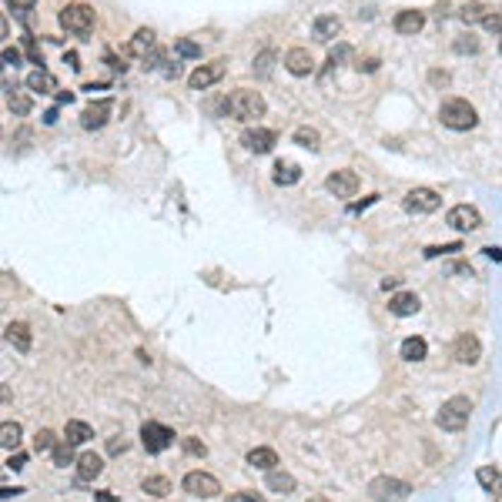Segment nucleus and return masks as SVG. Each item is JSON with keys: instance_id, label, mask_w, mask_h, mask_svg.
<instances>
[{"instance_id": "f257e3e1", "label": "nucleus", "mask_w": 502, "mask_h": 502, "mask_svg": "<svg viewBox=\"0 0 502 502\" xmlns=\"http://www.w3.org/2000/svg\"><path fill=\"white\" fill-rule=\"evenodd\" d=\"M469 415H472V402L465 399V395H455V399L442 402V409L436 415V425L442 432H462L465 425H469Z\"/></svg>"}, {"instance_id": "f03ea898", "label": "nucleus", "mask_w": 502, "mask_h": 502, "mask_svg": "<svg viewBox=\"0 0 502 502\" xmlns=\"http://www.w3.org/2000/svg\"><path fill=\"white\" fill-rule=\"evenodd\" d=\"M438 117H442V124H446V128H452V131H472L479 124L476 107H472L469 101H462V97H452V101L442 104Z\"/></svg>"}, {"instance_id": "7ed1b4c3", "label": "nucleus", "mask_w": 502, "mask_h": 502, "mask_svg": "<svg viewBox=\"0 0 502 502\" xmlns=\"http://www.w3.org/2000/svg\"><path fill=\"white\" fill-rule=\"evenodd\" d=\"M228 114L238 117V121H255V117L265 114V97L258 94V90H234L232 97H228Z\"/></svg>"}, {"instance_id": "20e7f679", "label": "nucleus", "mask_w": 502, "mask_h": 502, "mask_svg": "<svg viewBox=\"0 0 502 502\" xmlns=\"http://www.w3.org/2000/svg\"><path fill=\"white\" fill-rule=\"evenodd\" d=\"M61 27H64L67 34H74V37H84L94 30V7L88 4H67L64 11H61Z\"/></svg>"}, {"instance_id": "39448f33", "label": "nucleus", "mask_w": 502, "mask_h": 502, "mask_svg": "<svg viewBox=\"0 0 502 502\" xmlns=\"http://www.w3.org/2000/svg\"><path fill=\"white\" fill-rule=\"evenodd\" d=\"M409 492H412L409 482L392 479V476H378V479L369 482V496H372L375 502H405L409 499Z\"/></svg>"}, {"instance_id": "423d86ee", "label": "nucleus", "mask_w": 502, "mask_h": 502, "mask_svg": "<svg viewBox=\"0 0 502 502\" xmlns=\"http://www.w3.org/2000/svg\"><path fill=\"white\" fill-rule=\"evenodd\" d=\"M141 446L151 452V455H157V452H165L174 446V432L161 422H144L141 425Z\"/></svg>"}, {"instance_id": "0eeeda50", "label": "nucleus", "mask_w": 502, "mask_h": 502, "mask_svg": "<svg viewBox=\"0 0 502 502\" xmlns=\"http://www.w3.org/2000/svg\"><path fill=\"white\" fill-rule=\"evenodd\" d=\"M402 205H405L409 215H432V211H438L442 198H438V191H432V188H412V191L405 194Z\"/></svg>"}, {"instance_id": "6e6552de", "label": "nucleus", "mask_w": 502, "mask_h": 502, "mask_svg": "<svg viewBox=\"0 0 502 502\" xmlns=\"http://www.w3.org/2000/svg\"><path fill=\"white\" fill-rule=\"evenodd\" d=\"M184 492H191L198 499H215L221 492V482L211 472H188L184 476Z\"/></svg>"}, {"instance_id": "1a4fd4ad", "label": "nucleus", "mask_w": 502, "mask_h": 502, "mask_svg": "<svg viewBox=\"0 0 502 502\" xmlns=\"http://www.w3.org/2000/svg\"><path fill=\"white\" fill-rule=\"evenodd\" d=\"M446 225L455 228V232H476V228H482V215L472 205H455L446 215Z\"/></svg>"}, {"instance_id": "9d476101", "label": "nucleus", "mask_w": 502, "mask_h": 502, "mask_svg": "<svg viewBox=\"0 0 502 502\" xmlns=\"http://www.w3.org/2000/svg\"><path fill=\"white\" fill-rule=\"evenodd\" d=\"M452 359L459 361V365H476L482 359V345H479V338L472 332H465L455 338V345H452Z\"/></svg>"}, {"instance_id": "9b49d317", "label": "nucleus", "mask_w": 502, "mask_h": 502, "mask_svg": "<svg viewBox=\"0 0 502 502\" xmlns=\"http://www.w3.org/2000/svg\"><path fill=\"white\" fill-rule=\"evenodd\" d=\"M241 144H245L248 151H255V155H268L271 148L278 144V134L268 128H248L241 134Z\"/></svg>"}, {"instance_id": "f8f14e48", "label": "nucleus", "mask_w": 502, "mask_h": 502, "mask_svg": "<svg viewBox=\"0 0 502 502\" xmlns=\"http://www.w3.org/2000/svg\"><path fill=\"white\" fill-rule=\"evenodd\" d=\"M111 111H114V104L111 101H94L80 111V124H84L88 131H101L104 124L111 121Z\"/></svg>"}, {"instance_id": "ddd939ff", "label": "nucleus", "mask_w": 502, "mask_h": 502, "mask_svg": "<svg viewBox=\"0 0 502 502\" xmlns=\"http://www.w3.org/2000/svg\"><path fill=\"white\" fill-rule=\"evenodd\" d=\"M225 78V61H215V64H201L198 71H191V78H188V88L191 90H205L211 84H218Z\"/></svg>"}, {"instance_id": "4468645a", "label": "nucleus", "mask_w": 502, "mask_h": 502, "mask_svg": "<svg viewBox=\"0 0 502 502\" xmlns=\"http://www.w3.org/2000/svg\"><path fill=\"white\" fill-rule=\"evenodd\" d=\"M325 188H328L335 198H355V191H359V178H355V171H332L328 181H325Z\"/></svg>"}, {"instance_id": "2eb2a0df", "label": "nucleus", "mask_w": 502, "mask_h": 502, "mask_svg": "<svg viewBox=\"0 0 502 502\" xmlns=\"http://www.w3.org/2000/svg\"><path fill=\"white\" fill-rule=\"evenodd\" d=\"M285 67L295 74V78H309L311 71H315V61H311V54L305 47H292V51L285 54Z\"/></svg>"}, {"instance_id": "dca6fc26", "label": "nucleus", "mask_w": 502, "mask_h": 502, "mask_svg": "<svg viewBox=\"0 0 502 502\" xmlns=\"http://www.w3.org/2000/svg\"><path fill=\"white\" fill-rule=\"evenodd\" d=\"M104 472V459L94 452H84L78 459V482H94Z\"/></svg>"}, {"instance_id": "f3484780", "label": "nucleus", "mask_w": 502, "mask_h": 502, "mask_svg": "<svg viewBox=\"0 0 502 502\" xmlns=\"http://www.w3.org/2000/svg\"><path fill=\"white\" fill-rule=\"evenodd\" d=\"M392 27H395L399 34H419L425 27V13L422 11H399L395 20H392Z\"/></svg>"}, {"instance_id": "a211bd4d", "label": "nucleus", "mask_w": 502, "mask_h": 502, "mask_svg": "<svg viewBox=\"0 0 502 502\" xmlns=\"http://www.w3.org/2000/svg\"><path fill=\"white\" fill-rule=\"evenodd\" d=\"M388 311H392V315H399V318H409V315L419 311V295H412V292H399V295H392Z\"/></svg>"}, {"instance_id": "6ab92c4d", "label": "nucleus", "mask_w": 502, "mask_h": 502, "mask_svg": "<svg viewBox=\"0 0 502 502\" xmlns=\"http://www.w3.org/2000/svg\"><path fill=\"white\" fill-rule=\"evenodd\" d=\"M275 184H282V188H288V184H298L301 181V167L295 165V161H278L275 165Z\"/></svg>"}, {"instance_id": "aec40b11", "label": "nucleus", "mask_w": 502, "mask_h": 502, "mask_svg": "<svg viewBox=\"0 0 502 502\" xmlns=\"http://www.w3.org/2000/svg\"><path fill=\"white\" fill-rule=\"evenodd\" d=\"M64 438L71 446H84L88 438H94V429H90L88 422H80V419H71V422L64 425Z\"/></svg>"}, {"instance_id": "412c9836", "label": "nucleus", "mask_w": 502, "mask_h": 502, "mask_svg": "<svg viewBox=\"0 0 502 502\" xmlns=\"http://www.w3.org/2000/svg\"><path fill=\"white\" fill-rule=\"evenodd\" d=\"M7 342H11L17 352H30V328L24 322H11L7 325Z\"/></svg>"}, {"instance_id": "4be33fe9", "label": "nucleus", "mask_w": 502, "mask_h": 502, "mask_svg": "<svg viewBox=\"0 0 502 502\" xmlns=\"http://www.w3.org/2000/svg\"><path fill=\"white\" fill-rule=\"evenodd\" d=\"M425 352H429V345H425V338H419V335H412V338H405L399 345V355L405 361H422Z\"/></svg>"}, {"instance_id": "5701e85b", "label": "nucleus", "mask_w": 502, "mask_h": 502, "mask_svg": "<svg viewBox=\"0 0 502 502\" xmlns=\"http://www.w3.org/2000/svg\"><path fill=\"white\" fill-rule=\"evenodd\" d=\"M338 30H342V20H338L335 13H322V17H315V37L318 40H332Z\"/></svg>"}, {"instance_id": "b1692460", "label": "nucleus", "mask_w": 502, "mask_h": 502, "mask_svg": "<svg viewBox=\"0 0 502 502\" xmlns=\"http://www.w3.org/2000/svg\"><path fill=\"white\" fill-rule=\"evenodd\" d=\"M27 88L40 90V94H51V90H57V80H54L44 67H37V71H30V74H27Z\"/></svg>"}, {"instance_id": "393cba45", "label": "nucleus", "mask_w": 502, "mask_h": 502, "mask_svg": "<svg viewBox=\"0 0 502 502\" xmlns=\"http://www.w3.org/2000/svg\"><path fill=\"white\" fill-rule=\"evenodd\" d=\"M265 486H268L271 492H282V496H288V492H295V479L288 476V472H278V469H271L268 476H265Z\"/></svg>"}, {"instance_id": "a878e982", "label": "nucleus", "mask_w": 502, "mask_h": 502, "mask_svg": "<svg viewBox=\"0 0 502 502\" xmlns=\"http://www.w3.org/2000/svg\"><path fill=\"white\" fill-rule=\"evenodd\" d=\"M248 465H251V469H265V472H271V469L278 465V455H275V449H251L248 452Z\"/></svg>"}, {"instance_id": "bb28decb", "label": "nucleus", "mask_w": 502, "mask_h": 502, "mask_svg": "<svg viewBox=\"0 0 502 502\" xmlns=\"http://www.w3.org/2000/svg\"><path fill=\"white\" fill-rule=\"evenodd\" d=\"M151 47H155V30L141 27V30L134 34V40H131V54H138V57L148 61V51H151Z\"/></svg>"}, {"instance_id": "cd10ccee", "label": "nucleus", "mask_w": 502, "mask_h": 502, "mask_svg": "<svg viewBox=\"0 0 502 502\" xmlns=\"http://www.w3.org/2000/svg\"><path fill=\"white\" fill-rule=\"evenodd\" d=\"M489 13H492V11L486 7V4H482V0H472V4H465L462 11H459V17H462L465 24H482Z\"/></svg>"}, {"instance_id": "c85d7f7f", "label": "nucleus", "mask_w": 502, "mask_h": 502, "mask_svg": "<svg viewBox=\"0 0 502 502\" xmlns=\"http://www.w3.org/2000/svg\"><path fill=\"white\" fill-rule=\"evenodd\" d=\"M20 436H24V429L17 422L0 425V446H4V449H17V446H20Z\"/></svg>"}, {"instance_id": "c756f323", "label": "nucleus", "mask_w": 502, "mask_h": 502, "mask_svg": "<svg viewBox=\"0 0 502 502\" xmlns=\"http://www.w3.org/2000/svg\"><path fill=\"white\" fill-rule=\"evenodd\" d=\"M141 489L148 492V496H155V499H165L167 492H171V482H167L165 476H148L141 482Z\"/></svg>"}, {"instance_id": "7c9ffc66", "label": "nucleus", "mask_w": 502, "mask_h": 502, "mask_svg": "<svg viewBox=\"0 0 502 502\" xmlns=\"http://www.w3.org/2000/svg\"><path fill=\"white\" fill-rule=\"evenodd\" d=\"M51 459H54V465H57V469H67L71 462H78V459H74V446H71L67 438H61V442H57V449L51 452Z\"/></svg>"}, {"instance_id": "2f4dec72", "label": "nucleus", "mask_w": 502, "mask_h": 502, "mask_svg": "<svg viewBox=\"0 0 502 502\" xmlns=\"http://www.w3.org/2000/svg\"><path fill=\"white\" fill-rule=\"evenodd\" d=\"M7 107H11L13 114L24 117V114H30V107H34V104H30V97H27V94H13V90H11V94H7Z\"/></svg>"}, {"instance_id": "473e14b6", "label": "nucleus", "mask_w": 502, "mask_h": 502, "mask_svg": "<svg viewBox=\"0 0 502 502\" xmlns=\"http://www.w3.org/2000/svg\"><path fill=\"white\" fill-rule=\"evenodd\" d=\"M34 449L37 452H54L57 449V436H54L51 429H40L37 436H34Z\"/></svg>"}, {"instance_id": "72a5a7b5", "label": "nucleus", "mask_w": 502, "mask_h": 502, "mask_svg": "<svg viewBox=\"0 0 502 502\" xmlns=\"http://www.w3.org/2000/svg\"><path fill=\"white\" fill-rule=\"evenodd\" d=\"M295 141L301 144V148H309V151H318V131L298 128V131H295Z\"/></svg>"}, {"instance_id": "f704fd0d", "label": "nucleus", "mask_w": 502, "mask_h": 502, "mask_svg": "<svg viewBox=\"0 0 502 502\" xmlns=\"http://www.w3.org/2000/svg\"><path fill=\"white\" fill-rule=\"evenodd\" d=\"M271 61H275V54H271V51L258 54V61H255V74H258V78H268V74H271Z\"/></svg>"}, {"instance_id": "c9c22d12", "label": "nucleus", "mask_w": 502, "mask_h": 502, "mask_svg": "<svg viewBox=\"0 0 502 502\" xmlns=\"http://www.w3.org/2000/svg\"><path fill=\"white\" fill-rule=\"evenodd\" d=\"M452 251H462V245H459V241H452V245H432V248H425V258L452 255Z\"/></svg>"}, {"instance_id": "e433bc0d", "label": "nucleus", "mask_w": 502, "mask_h": 502, "mask_svg": "<svg viewBox=\"0 0 502 502\" xmlns=\"http://www.w3.org/2000/svg\"><path fill=\"white\" fill-rule=\"evenodd\" d=\"M174 51H178L181 57H201V47H198L194 40H178V44H174Z\"/></svg>"}, {"instance_id": "4c0bfd02", "label": "nucleus", "mask_w": 502, "mask_h": 502, "mask_svg": "<svg viewBox=\"0 0 502 502\" xmlns=\"http://www.w3.org/2000/svg\"><path fill=\"white\" fill-rule=\"evenodd\" d=\"M124 452H128V438L124 436L107 438V455H124Z\"/></svg>"}, {"instance_id": "58836bf2", "label": "nucleus", "mask_w": 502, "mask_h": 502, "mask_svg": "<svg viewBox=\"0 0 502 502\" xmlns=\"http://www.w3.org/2000/svg\"><path fill=\"white\" fill-rule=\"evenodd\" d=\"M345 57H352V47H348V44H338V47H332V54H328V64H342V61H345Z\"/></svg>"}, {"instance_id": "ea45409f", "label": "nucleus", "mask_w": 502, "mask_h": 502, "mask_svg": "<svg viewBox=\"0 0 502 502\" xmlns=\"http://www.w3.org/2000/svg\"><path fill=\"white\" fill-rule=\"evenodd\" d=\"M181 446H184V452L188 455H205V442H198V438H181Z\"/></svg>"}, {"instance_id": "a19ab883", "label": "nucleus", "mask_w": 502, "mask_h": 502, "mask_svg": "<svg viewBox=\"0 0 502 502\" xmlns=\"http://www.w3.org/2000/svg\"><path fill=\"white\" fill-rule=\"evenodd\" d=\"M496 479H499V469H479V482L489 492H492V486H496Z\"/></svg>"}, {"instance_id": "79ce46f5", "label": "nucleus", "mask_w": 502, "mask_h": 502, "mask_svg": "<svg viewBox=\"0 0 502 502\" xmlns=\"http://www.w3.org/2000/svg\"><path fill=\"white\" fill-rule=\"evenodd\" d=\"M482 27H486L489 34H499L502 37V13H489V17L482 20Z\"/></svg>"}, {"instance_id": "37998d69", "label": "nucleus", "mask_w": 502, "mask_h": 502, "mask_svg": "<svg viewBox=\"0 0 502 502\" xmlns=\"http://www.w3.org/2000/svg\"><path fill=\"white\" fill-rule=\"evenodd\" d=\"M7 7L17 13H27V11H34V0H7Z\"/></svg>"}, {"instance_id": "c03bdc74", "label": "nucleus", "mask_w": 502, "mask_h": 502, "mask_svg": "<svg viewBox=\"0 0 502 502\" xmlns=\"http://www.w3.org/2000/svg\"><path fill=\"white\" fill-rule=\"evenodd\" d=\"M228 502H265V499H261L258 492H234Z\"/></svg>"}, {"instance_id": "a18cd8bd", "label": "nucleus", "mask_w": 502, "mask_h": 502, "mask_svg": "<svg viewBox=\"0 0 502 502\" xmlns=\"http://www.w3.org/2000/svg\"><path fill=\"white\" fill-rule=\"evenodd\" d=\"M455 51H459V54H476L479 51V40H459V44H455Z\"/></svg>"}, {"instance_id": "49530a36", "label": "nucleus", "mask_w": 502, "mask_h": 502, "mask_svg": "<svg viewBox=\"0 0 502 502\" xmlns=\"http://www.w3.org/2000/svg\"><path fill=\"white\" fill-rule=\"evenodd\" d=\"M24 465H27L24 452H17V455H11V459H7V469H13V472H17V469H24Z\"/></svg>"}, {"instance_id": "de8ad7c7", "label": "nucleus", "mask_w": 502, "mask_h": 502, "mask_svg": "<svg viewBox=\"0 0 502 502\" xmlns=\"http://www.w3.org/2000/svg\"><path fill=\"white\" fill-rule=\"evenodd\" d=\"M4 64H20V51H13V47H4Z\"/></svg>"}, {"instance_id": "09e8293b", "label": "nucleus", "mask_w": 502, "mask_h": 502, "mask_svg": "<svg viewBox=\"0 0 502 502\" xmlns=\"http://www.w3.org/2000/svg\"><path fill=\"white\" fill-rule=\"evenodd\" d=\"M57 101H61V104H71V101H74V90H61V94H57Z\"/></svg>"}, {"instance_id": "8fccbe9b", "label": "nucleus", "mask_w": 502, "mask_h": 502, "mask_svg": "<svg viewBox=\"0 0 502 502\" xmlns=\"http://www.w3.org/2000/svg\"><path fill=\"white\" fill-rule=\"evenodd\" d=\"M20 492H24V489H11V486H4V492H0V496H4V499H13V496H20Z\"/></svg>"}, {"instance_id": "3c124183", "label": "nucleus", "mask_w": 502, "mask_h": 502, "mask_svg": "<svg viewBox=\"0 0 502 502\" xmlns=\"http://www.w3.org/2000/svg\"><path fill=\"white\" fill-rule=\"evenodd\" d=\"M486 255H489L492 261H502V251H499V248H486Z\"/></svg>"}, {"instance_id": "603ef678", "label": "nucleus", "mask_w": 502, "mask_h": 502, "mask_svg": "<svg viewBox=\"0 0 502 502\" xmlns=\"http://www.w3.org/2000/svg\"><path fill=\"white\" fill-rule=\"evenodd\" d=\"M97 502H117V496H111V492H97Z\"/></svg>"}, {"instance_id": "864d4df0", "label": "nucleus", "mask_w": 502, "mask_h": 502, "mask_svg": "<svg viewBox=\"0 0 502 502\" xmlns=\"http://www.w3.org/2000/svg\"><path fill=\"white\" fill-rule=\"evenodd\" d=\"M64 61H67V64H71V67H74V71H78V67H80V61H78V54H67Z\"/></svg>"}, {"instance_id": "5fc2aeb1", "label": "nucleus", "mask_w": 502, "mask_h": 502, "mask_svg": "<svg viewBox=\"0 0 502 502\" xmlns=\"http://www.w3.org/2000/svg\"><path fill=\"white\" fill-rule=\"evenodd\" d=\"M492 496H502V472H499V479H496V486H492Z\"/></svg>"}, {"instance_id": "6e6d98bb", "label": "nucleus", "mask_w": 502, "mask_h": 502, "mask_svg": "<svg viewBox=\"0 0 502 502\" xmlns=\"http://www.w3.org/2000/svg\"><path fill=\"white\" fill-rule=\"evenodd\" d=\"M311 502H325V499H311Z\"/></svg>"}, {"instance_id": "4d7b16f0", "label": "nucleus", "mask_w": 502, "mask_h": 502, "mask_svg": "<svg viewBox=\"0 0 502 502\" xmlns=\"http://www.w3.org/2000/svg\"><path fill=\"white\" fill-rule=\"evenodd\" d=\"M499 54H502V44H499Z\"/></svg>"}]
</instances>
